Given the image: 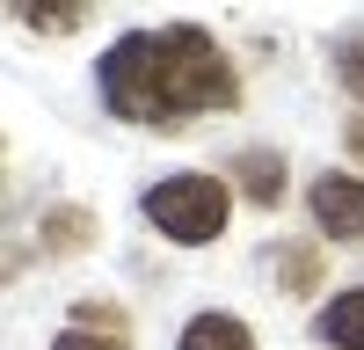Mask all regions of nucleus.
I'll list each match as a JSON object with an SVG mask.
<instances>
[{
	"instance_id": "1a4fd4ad",
	"label": "nucleus",
	"mask_w": 364,
	"mask_h": 350,
	"mask_svg": "<svg viewBox=\"0 0 364 350\" xmlns=\"http://www.w3.org/2000/svg\"><path fill=\"white\" fill-rule=\"evenodd\" d=\"M277 270H284V285H291V292H306L321 262H314V248H284V262H277Z\"/></svg>"
},
{
	"instance_id": "20e7f679",
	"label": "nucleus",
	"mask_w": 364,
	"mask_h": 350,
	"mask_svg": "<svg viewBox=\"0 0 364 350\" xmlns=\"http://www.w3.org/2000/svg\"><path fill=\"white\" fill-rule=\"evenodd\" d=\"M321 336L336 343V350H364V285L321 307Z\"/></svg>"
},
{
	"instance_id": "7ed1b4c3",
	"label": "nucleus",
	"mask_w": 364,
	"mask_h": 350,
	"mask_svg": "<svg viewBox=\"0 0 364 350\" xmlns=\"http://www.w3.org/2000/svg\"><path fill=\"white\" fill-rule=\"evenodd\" d=\"M314 219L328 226V241H364V183L357 175H321L314 183Z\"/></svg>"
},
{
	"instance_id": "0eeeda50",
	"label": "nucleus",
	"mask_w": 364,
	"mask_h": 350,
	"mask_svg": "<svg viewBox=\"0 0 364 350\" xmlns=\"http://www.w3.org/2000/svg\"><path fill=\"white\" fill-rule=\"evenodd\" d=\"M22 22H29V29H73L80 8H73V0H44V8H22Z\"/></svg>"
},
{
	"instance_id": "9b49d317",
	"label": "nucleus",
	"mask_w": 364,
	"mask_h": 350,
	"mask_svg": "<svg viewBox=\"0 0 364 350\" xmlns=\"http://www.w3.org/2000/svg\"><path fill=\"white\" fill-rule=\"evenodd\" d=\"M343 88L364 102V37H350V44H343Z\"/></svg>"
},
{
	"instance_id": "9d476101",
	"label": "nucleus",
	"mask_w": 364,
	"mask_h": 350,
	"mask_svg": "<svg viewBox=\"0 0 364 350\" xmlns=\"http://www.w3.org/2000/svg\"><path fill=\"white\" fill-rule=\"evenodd\" d=\"M44 233H51V248H80L87 219H80V212H51V219H44Z\"/></svg>"
},
{
	"instance_id": "423d86ee",
	"label": "nucleus",
	"mask_w": 364,
	"mask_h": 350,
	"mask_svg": "<svg viewBox=\"0 0 364 350\" xmlns=\"http://www.w3.org/2000/svg\"><path fill=\"white\" fill-rule=\"evenodd\" d=\"M233 175H240V190H248L255 204H277V197H284V161H277V154H240Z\"/></svg>"
},
{
	"instance_id": "6e6552de",
	"label": "nucleus",
	"mask_w": 364,
	"mask_h": 350,
	"mask_svg": "<svg viewBox=\"0 0 364 350\" xmlns=\"http://www.w3.org/2000/svg\"><path fill=\"white\" fill-rule=\"evenodd\" d=\"M51 350H124V336H109V329H66Z\"/></svg>"
},
{
	"instance_id": "f03ea898",
	"label": "nucleus",
	"mask_w": 364,
	"mask_h": 350,
	"mask_svg": "<svg viewBox=\"0 0 364 350\" xmlns=\"http://www.w3.org/2000/svg\"><path fill=\"white\" fill-rule=\"evenodd\" d=\"M146 219H154L168 241H211L226 226V183L219 175H168V183L146 190Z\"/></svg>"
},
{
	"instance_id": "f257e3e1",
	"label": "nucleus",
	"mask_w": 364,
	"mask_h": 350,
	"mask_svg": "<svg viewBox=\"0 0 364 350\" xmlns=\"http://www.w3.org/2000/svg\"><path fill=\"white\" fill-rule=\"evenodd\" d=\"M102 95L132 124L182 132V117L233 102V66L204 29H139L102 58Z\"/></svg>"
},
{
	"instance_id": "39448f33",
	"label": "nucleus",
	"mask_w": 364,
	"mask_h": 350,
	"mask_svg": "<svg viewBox=\"0 0 364 350\" xmlns=\"http://www.w3.org/2000/svg\"><path fill=\"white\" fill-rule=\"evenodd\" d=\"M182 350H255V336L240 329L233 314H197L190 329H182Z\"/></svg>"
},
{
	"instance_id": "f8f14e48",
	"label": "nucleus",
	"mask_w": 364,
	"mask_h": 350,
	"mask_svg": "<svg viewBox=\"0 0 364 350\" xmlns=\"http://www.w3.org/2000/svg\"><path fill=\"white\" fill-rule=\"evenodd\" d=\"M350 154L364 161V117H350Z\"/></svg>"
}]
</instances>
